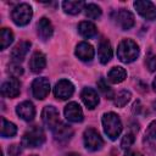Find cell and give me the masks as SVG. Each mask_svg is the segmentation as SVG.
<instances>
[{
    "mask_svg": "<svg viewBox=\"0 0 156 156\" xmlns=\"http://www.w3.org/2000/svg\"><path fill=\"white\" fill-rule=\"evenodd\" d=\"M117 56L122 62H133L139 56L138 44L132 39H123L117 48Z\"/></svg>",
    "mask_w": 156,
    "mask_h": 156,
    "instance_id": "cell-1",
    "label": "cell"
},
{
    "mask_svg": "<svg viewBox=\"0 0 156 156\" xmlns=\"http://www.w3.org/2000/svg\"><path fill=\"white\" fill-rule=\"evenodd\" d=\"M102 127L106 133V135L111 140H116L121 132H122V122L118 117V115L113 112H107L102 116Z\"/></svg>",
    "mask_w": 156,
    "mask_h": 156,
    "instance_id": "cell-2",
    "label": "cell"
},
{
    "mask_svg": "<svg viewBox=\"0 0 156 156\" xmlns=\"http://www.w3.org/2000/svg\"><path fill=\"white\" fill-rule=\"evenodd\" d=\"M44 141H45L44 130L37 126L27 130L22 136V145L26 147H38L41 146Z\"/></svg>",
    "mask_w": 156,
    "mask_h": 156,
    "instance_id": "cell-3",
    "label": "cell"
},
{
    "mask_svg": "<svg viewBox=\"0 0 156 156\" xmlns=\"http://www.w3.org/2000/svg\"><path fill=\"white\" fill-rule=\"evenodd\" d=\"M32 16H33V10H32L30 5H28L26 2L17 5L12 10V13H11L12 21L17 26H26V24H28L29 21L32 20Z\"/></svg>",
    "mask_w": 156,
    "mask_h": 156,
    "instance_id": "cell-4",
    "label": "cell"
},
{
    "mask_svg": "<svg viewBox=\"0 0 156 156\" xmlns=\"http://www.w3.org/2000/svg\"><path fill=\"white\" fill-rule=\"evenodd\" d=\"M83 139H84L85 147L88 150H90V151H98L104 145L102 138L100 136V134L98 133V130H95L94 128L85 129L84 135H83Z\"/></svg>",
    "mask_w": 156,
    "mask_h": 156,
    "instance_id": "cell-5",
    "label": "cell"
},
{
    "mask_svg": "<svg viewBox=\"0 0 156 156\" xmlns=\"http://www.w3.org/2000/svg\"><path fill=\"white\" fill-rule=\"evenodd\" d=\"M50 93V83L46 78H35L32 83V94L35 99L43 100Z\"/></svg>",
    "mask_w": 156,
    "mask_h": 156,
    "instance_id": "cell-6",
    "label": "cell"
},
{
    "mask_svg": "<svg viewBox=\"0 0 156 156\" xmlns=\"http://www.w3.org/2000/svg\"><path fill=\"white\" fill-rule=\"evenodd\" d=\"M134 7L138 13L146 18V20H155L156 18V6L147 0H136L134 1Z\"/></svg>",
    "mask_w": 156,
    "mask_h": 156,
    "instance_id": "cell-7",
    "label": "cell"
},
{
    "mask_svg": "<svg viewBox=\"0 0 156 156\" xmlns=\"http://www.w3.org/2000/svg\"><path fill=\"white\" fill-rule=\"evenodd\" d=\"M74 91V87L73 84L67 80V79H61L56 83L55 88H54V94H55V98L60 99V100H66L68 98L72 96Z\"/></svg>",
    "mask_w": 156,
    "mask_h": 156,
    "instance_id": "cell-8",
    "label": "cell"
},
{
    "mask_svg": "<svg viewBox=\"0 0 156 156\" xmlns=\"http://www.w3.org/2000/svg\"><path fill=\"white\" fill-rule=\"evenodd\" d=\"M41 119L44 122V124L50 128L54 129L58 123V111L54 107V106H45L43 112H41Z\"/></svg>",
    "mask_w": 156,
    "mask_h": 156,
    "instance_id": "cell-9",
    "label": "cell"
},
{
    "mask_svg": "<svg viewBox=\"0 0 156 156\" xmlns=\"http://www.w3.org/2000/svg\"><path fill=\"white\" fill-rule=\"evenodd\" d=\"M116 22L123 30H128L134 26L135 21H134V16L130 11H128L126 9H121L116 15Z\"/></svg>",
    "mask_w": 156,
    "mask_h": 156,
    "instance_id": "cell-10",
    "label": "cell"
},
{
    "mask_svg": "<svg viewBox=\"0 0 156 156\" xmlns=\"http://www.w3.org/2000/svg\"><path fill=\"white\" fill-rule=\"evenodd\" d=\"M65 117L69 122L78 123L83 121V111L77 102H69L65 107Z\"/></svg>",
    "mask_w": 156,
    "mask_h": 156,
    "instance_id": "cell-11",
    "label": "cell"
},
{
    "mask_svg": "<svg viewBox=\"0 0 156 156\" xmlns=\"http://www.w3.org/2000/svg\"><path fill=\"white\" fill-rule=\"evenodd\" d=\"M20 82L16 78H10L1 85V95L5 98H16L20 94Z\"/></svg>",
    "mask_w": 156,
    "mask_h": 156,
    "instance_id": "cell-12",
    "label": "cell"
},
{
    "mask_svg": "<svg viewBox=\"0 0 156 156\" xmlns=\"http://www.w3.org/2000/svg\"><path fill=\"white\" fill-rule=\"evenodd\" d=\"M16 112L22 119H24L27 122L33 121L35 117V108L30 101H23V102L18 104L16 107Z\"/></svg>",
    "mask_w": 156,
    "mask_h": 156,
    "instance_id": "cell-13",
    "label": "cell"
},
{
    "mask_svg": "<svg viewBox=\"0 0 156 156\" xmlns=\"http://www.w3.org/2000/svg\"><path fill=\"white\" fill-rule=\"evenodd\" d=\"M94 54H95L94 52V48L89 43H87V41L79 43L77 45V48H76V56L79 60L84 61V62L91 61L94 58Z\"/></svg>",
    "mask_w": 156,
    "mask_h": 156,
    "instance_id": "cell-14",
    "label": "cell"
},
{
    "mask_svg": "<svg viewBox=\"0 0 156 156\" xmlns=\"http://www.w3.org/2000/svg\"><path fill=\"white\" fill-rule=\"evenodd\" d=\"M30 41H27V40H22L20 41L11 51V58L13 60V62H20V61H23L24 57L27 56L28 51H29V48H30Z\"/></svg>",
    "mask_w": 156,
    "mask_h": 156,
    "instance_id": "cell-15",
    "label": "cell"
},
{
    "mask_svg": "<svg viewBox=\"0 0 156 156\" xmlns=\"http://www.w3.org/2000/svg\"><path fill=\"white\" fill-rule=\"evenodd\" d=\"M80 98L84 105L90 110L95 108L99 104V95L93 88H84L80 93Z\"/></svg>",
    "mask_w": 156,
    "mask_h": 156,
    "instance_id": "cell-16",
    "label": "cell"
},
{
    "mask_svg": "<svg viewBox=\"0 0 156 156\" xmlns=\"http://www.w3.org/2000/svg\"><path fill=\"white\" fill-rule=\"evenodd\" d=\"M37 32H38V35L40 37L41 40L50 39L52 33H54V28H52L51 22L45 17L40 18L39 22L37 23Z\"/></svg>",
    "mask_w": 156,
    "mask_h": 156,
    "instance_id": "cell-17",
    "label": "cell"
},
{
    "mask_svg": "<svg viewBox=\"0 0 156 156\" xmlns=\"http://www.w3.org/2000/svg\"><path fill=\"white\" fill-rule=\"evenodd\" d=\"M52 132H54L55 139L58 140V141H67V140H69L71 136L73 135L72 128H71L68 124L62 123V122H60V123L52 129Z\"/></svg>",
    "mask_w": 156,
    "mask_h": 156,
    "instance_id": "cell-18",
    "label": "cell"
},
{
    "mask_svg": "<svg viewBox=\"0 0 156 156\" xmlns=\"http://www.w3.org/2000/svg\"><path fill=\"white\" fill-rule=\"evenodd\" d=\"M45 66H46V58H45L44 54L39 52V51L34 52L30 57V61H29L30 71L34 72V73H39L45 68Z\"/></svg>",
    "mask_w": 156,
    "mask_h": 156,
    "instance_id": "cell-19",
    "label": "cell"
},
{
    "mask_svg": "<svg viewBox=\"0 0 156 156\" xmlns=\"http://www.w3.org/2000/svg\"><path fill=\"white\" fill-rule=\"evenodd\" d=\"M98 56L101 63H107L111 57H112V46L110 44L108 40H102L99 44V49H98Z\"/></svg>",
    "mask_w": 156,
    "mask_h": 156,
    "instance_id": "cell-20",
    "label": "cell"
},
{
    "mask_svg": "<svg viewBox=\"0 0 156 156\" xmlns=\"http://www.w3.org/2000/svg\"><path fill=\"white\" fill-rule=\"evenodd\" d=\"M126 78H127V71L123 67H119V66L112 67L107 73V79L111 83H115V84L123 82Z\"/></svg>",
    "mask_w": 156,
    "mask_h": 156,
    "instance_id": "cell-21",
    "label": "cell"
},
{
    "mask_svg": "<svg viewBox=\"0 0 156 156\" xmlns=\"http://www.w3.org/2000/svg\"><path fill=\"white\" fill-rule=\"evenodd\" d=\"M78 32L84 38H93L96 35L98 29L94 23H91L89 21H83L78 24Z\"/></svg>",
    "mask_w": 156,
    "mask_h": 156,
    "instance_id": "cell-22",
    "label": "cell"
},
{
    "mask_svg": "<svg viewBox=\"0 0 156 156\" xmlns=\"http://www.w3.org/2000/svg\"><path fill=\"white\" fill-rule=\"evenodd\" d=\"M84 4L82 1H77V0H66L62 2V9L65 10L66 13H69V15H77L80 12Z\"/></svg>",
    "mask_w": 156,
    "mask_h": 156,
    "instance_id": "cell-23",
    "label": "cell"
},
{
    "mask_svg": "<svg viewBox=\"0 0 156 156\" xmlns=\"http://www.w3.org/2000/svg\"><path fill=\"white\" fill-rule=\"evenodd\" d=\"M0 133H1V136L2 138H12L17 133V127L12 122L6 121L2 117L1 118V129H0Z\"/></svg>",
    "mask_w": 156,
    "mask_h": 156,
    "instance_id": "cell-24",
    "label": "cell"
},
{
    "mask_svg": "<svg viewBox=\"0 0 156 156\" xmlns=\"http://www.w3.org/2000/svg\"><path fill=\"white\" fill-rule=\"evenodd\" d=\"M83 10L85 16L90 20H96L101 16V9L95 4H85Z\"/></svg>",
    "mask_w": 156,
    "mask_h": 156,
    "instance_id": "cell-25",
    "label": "cell"
},
{
    "mask_svg": "<svg viewBox=\"0 0 156 156\" xmlns=\"http://www.w3.org/2000/svg\"><path fill=\"white\" fill-rule=\"evenodd\" d=\"M0 41H1V50H5L13 41V33L7 28H2L0 32Z\"/></svg>",
    "mask_w": 156,
    "mask_h": 156,
    "instance_id": "cell-26",
    "label": "cell"
},
{
    "mask_svg": "<svg viewBox=\"0 0 156 156\" xmlns=\"http://www.w3.org/2000/svg\"><path fill=\"white\" fill-rule=\"evenodd\" d=\"M130 98H132V94H130L129 90H122L115 98V105L117 107H123V106H126L129 102Z\"/></svg>",
    "mask_w": 156,
    "mask_h": 156,
    "instance_id": "cell-27",
    "label": "cell"
},
{
    "mask_svg": "<svg viewBox=\"0 0 156 156\" xmlns=\"http://www.w3.org/2000/svg\"><path fill=\"white\" fill-rule=\"evenodd\" d=\"M98 88H99V90L106 96V99H112V98H113V91H112V89L107 85V83H106L102 78L98 82Z\"/></svg>",
    "mask_w": 156,
    "mask_h": 156,
    "instance_id": "cell-28",
    "label": "cell"
},
{
    "mask_svg": "<svg viewBox=\"0 0 156 156\" xmlns=\"http://www.w3.org/2000/svg\"><path fill=\"white\" fill-rule=\"evenodd\" d=\"M9 73L13 77V78H17L23 74V68L17 63V62H13L9 66Z\"/></svg>",
    "mask_w": 156,
    "mask_h": 156,
    "instance_id": "cell-29",
    "label": "cell"
},
{
    "mask_svg": "<svg viewBox=\"0 0 156 156\" xmlns=\"http://www.w3.org/2000/svg\"><path fill=\"white\" fill-rule=\"evenodd\" d=\"M145 62H146V66H147L150 72L156 71V55L155 54L149 51V54L146 55V61Z\"/></svg>",
    "mask_w": 156,
    "mask_h": 156,
    "instance_id": "cell-30",
    "label": "cell"
},
{
    "mask_svg": "<svg viewBox=\"0 0 156 156\" xmlns=\"http://www.w3.org/2000/svg\"><path fill=\"white\" fill-rule=\"evenodd\" d=\"M134 143V135L132 133H127L123 138H122V141H121V147L122 149H128L133 145Z\"/></svg>",
    "mask_w": 156,
    "mask_h": 156,
    "instance_id": "cell-31",
    "label": "cell"
},
{
    "mask_svg": "<svg viewBox=\"0 0 156 156\" xmlns=\"http://www.w3.org/2000/svg\"><path fill=\"white\" fill-rule=\"evenodd\" d=\"M147 134H149V136H151L152 139H156V119L152 121V122L149 124Z\"/></svg>",
    "mask_w": 156,
    "mask_h": 156,
    "instance_id": "cell-32",
    "label": "cell"
},
{
    "mask_svg": "<svg viewBox=\"0 0 156 156\" xmlns=\"http://www.w3.org/2000/svg\"><path fill=\"white\" fill-rule=\"evenodd\" d=\"M20 154H21V147H20V145L13 144V145H11V146L9 147V155H10V156H18Z\"/></svg>",
    "mask_w": 156,
    "mask_h": 156,
    "instance_id": "cell-33",
    "label": "cell"
},
{
    "mask_svg": "<svg viewBox=\"0 0 156 156\" xmlns=\"http://www.w3.org/2000/svg\"><path fill=\"white\" fill-rule=\"evenodd\" d=\"M124 156H143V155L139 151H128Z\"/></svg>",
    "mask_w": 156,
    "mask_h": 156,
    "instance_id": "cell-34",
    "label": "cell"
},
{
    "mask_svg": "<svg viewBox=\"0 0 156 156\" xmlns=\"http://www.w3.org/2000/svg\"><path fill=\"white\" fill-rule=\"evenodd\" d=\"M152 88H154V90L156 91V78H155L154 82H152Z\"/></svg>",
    "mask_w": 156,
    "mask_h": 156,
    "instance_id": "cell-35",
    "label": "cell"
},
{
    "mask_svg": "<svg viewBox=\"0 0 156 156\" xmlns=\"http://www.w3.org/2000/svg\"><path fill=\"white\" fill-rule=\"evenodd\" d=\"M66 156H79L78 154H76V152H69V154H67Z\"/></svg>",
    "mask_w": 156,
    "mask_h": 156,
    "instance_id": "cell-36",
    "label": "cell"
},
{
    "mask_svg": "<svg viewBox=\"0 0 156 156\" xmlns=\"http://www.w3.org/2000/svg\"><path fill=\"white\" fill-rule=\"evenodd\" d=\"M152 108H154V111L156 112V100H155V101L152 102Z\"/></svg>",
    "mask_w": 156,
    "mask_h": 156,
    "instance_id": "cell-37",
    "label": "cell"
}]
</instances>
